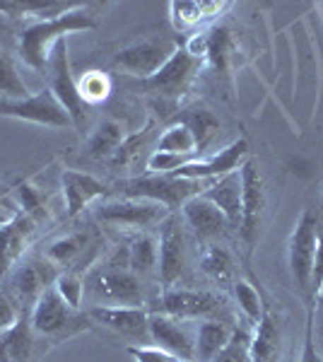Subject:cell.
Returning <instances> with one entry per match:
<instances>
[{
  "label": "cell",
  "mask_w": 323,
  "mask_h": 362,
  "mask_svg": "<svg viewBox=\"0 0 323 362\" xmlns=\"http://www.w3.org/2000/svg\"><path fill=\"white\" fill-rule=\"evenodd\" d=\"M174 51L176 46L164 42V39H145V42H135L121 49L119 54H114L111 63H114V68L133 75V78L148 80L172 58Z\"/></svg>",
  "instance_id": "cell-10"
},
{
  "label": "cell",
  "mask_w": 323,
  "mask_h": 362,
  "mask_svg": "<svg viewBox=\"0 0 323 362\" xmlns=\"http://www.w3.org/2000/svg\"><path fill=\"white\" fill-rule=\"evenodd\" d=\"M10 218H13V215H8V210H5V208H0V223H8Z\"/></svg>",
  "instance_id": "cell-45"
},
{
  "label": "cell",
  "mask_w": 323,
  "mask_h": 362,
  "mask_svg": "<svg viewBox=\"0 0 323 362\" xmlns=\"http://www.w3.org/2000/svg\"><path fill=\"white\" fill-rule=\"evenodd\" d=\"M239 177H242V227H239V235H242L246 247V256H251L256 247L263 208H266V184H263L261 167L254 157H249L239 167Z\"/></svg>",
  "instance_id": "cell-6"
},
{
  "label": "cell",
  "mask_w": 323,
  "mask_h": 362,
  "mask_svg": "<svg viewBox=\"0 0 323 362\" xmlns=\"http://www.w3.org/2000/svg\"><path fill=\"white\" fill-rule=\"evenodd\" d=\"M13 194L17 196V201H20V208L17 210H22L29 220H34L37 225H41L46 218H49V208H46L44 198L37 194V189H34L29 181H20V184L15 186Z\"/></svg>",
  "instance_id": "cell-34"
},
{
  "label": "cell",
  "mask_w": 323,
  "mask_h": 362,
  "mask_svg": "<svg viewBox=\"0 0 323 362\" xmlns=\"http://www.w3.org/2000/svg\"><path fill=\"white\" fill-rule=\"evenodd\" d=\"M54 288H56V293L63 297V302H66L68 307L80 309L82 295H85V283H82V278L78 273H61V276L56 278Z\"/></svg>",
  "instance_id": "cell-37"
},
{
  "label": "cell",
  "mask_w": 323,
  "mask_h": 362,
  "mask_svg": "<svg viewBox=\"0 0 323 362\" xmlns=\"http://www.w3.org/2000/svg\"><path fill=\"white\" fill-rule=\"evenodd\" d=\"M249 157H251L249 140L237 138L229 145H225L222 150H217V153L213 157H208V160H193L181 169H176V172H172V177L193 179V181L220 179V177H227V174H232V172H239V167H242Z\"/></svg>",
  "instance_id": "cell-11"
},
{
  "label": "cell",
  "mask_w": 323,
  "mask_h": 362,
  "mask_svg": "<svg viewBox=\"0 0 323 362\" xmlns=\"http://www.w3.org/2000/svg\"><path fill=\"white\" fill-rule=\"evenodd\" d=\"M321 288H323V230L319 232V249H316L314 276H311V297L319 295Z\"/></svg>",
  "instance_id": "cell-41"
},
{
  "label": "cell",
  "mask_w": 323,
  "mask_h": 362,
  "mask_svg": "<svg viewBox=\"0 0 323 362\" xmlns=\"http://www.w3.org/2000/svg\"><path fill=\"white\" fill-rule=\"evenodd\" d=\"M193 160H201V157H189V155H172V153H162L155 150L148 157V172L150 174H172L176 169H181L184 165H189Z\"/></svg>",
  "instance_id": "cell-38"
},
{
  "label": "cell",
  "mask_w": 323,
  "mask_h": 362,
  "mask_svg": "<svg viewBox=\"0 0 323 362\" xmlns=\"http://www.w3.org/2000/svg\"><path fill=\"white\" fill-rule=\"evenodd\" d=\"M97 27V15L90 13L87 5L80 3L78 8L68 10L66 15L54 17V20H39L22 29L20 42H17V54H20L25 66L37 70V73H44L49 68L51 54H54L58 42H63L70 34L92 32Z\"/></svg>",
  "instance_id": "cell-1"
},
{
  "label": "cell",
  "mask_w": 323,
  "mask_h": 362,
  "mask_svg": "<svg viewBox=\"0 0 323 362\" xmlns=\"http://www.w3.org/2000/svg\"><path fill=\"white\" fill-rule=\"evenodd\" d=\"M210 186V181H193V179H179L172 174H152V177H135L128 181H121V196L123 198H140V201L160 203L174 213L186 201L201 196Z\"/></svg>",
  "instance_id": "cell-3"
},
{
  "label": "cell",
  "mask_w": 323,
  "mask_h": 362,
  "mask_svg": "<svg viewBox=\"0 0 323 362\" xmlns=\"http://www.w3.org/2000/svg\"><path fill=\"white\" fill-rule=\"evenodd\" d=\"M220 309V300L210 293H201V290H186V288H169L162 290V297L157 300L155 314H164L172 319H201L210 317Z\"/></svg>",
  "instance_id": "cell-14"
},
{
  "label": "cell",
  "mask_w": 323,
  "mask_h": 362,
  "mask_svg": "<svg viewBox=\"0 0 323 362\" xmlns=\"http://www.w3.org/2000/svg\"><path fill=\"white\" fill-rule=\"evenodd\" d=\"M87 247L85 232H75V235H66L46 247V259L54 266H68L75 256H80Z\"/></svg>",
  "instance_id": "cell-32"
},
{
  "label": "cell",
  "mask_w": 323,
  "mask_h": 362,
  "mask_svg": "<svg viewBox=\"0 0 323 362\" xmlns=\"http://www.w3.org/2000/svg\"><path fill=\"white\" fill-rule=\"evenodd\" d=\"M150 338L157 348L172 353L181 362L196 360V331H191L186 321L150 314Z\"/></svg>",
  "instance_id": "cell-15"
},
{
  "label": "cell",
  "mask_w": 323,
  "mask_h": 362,
  "mask_svg": "<svg viewBox=\"0 0 323 362\" xmlns=\"http://www.w3.org/2000/svg\"><path fill=\"white\" fill-rule=\"evenodd\" d=\"M95 324L114 331L126 338H145L150 336V314L143 307H114V305H97L87 312Z\"/></svg>",
  "instance_id": "cell-16"
},
{
  "label": "cell",
  "mask_w": 323,
  "mask_h": 362,
  "mask_svg": "<svg viewBox=\"0 0 323 362\" xmlns=\"http://www.w3.org/2000/svg\"><path fill=\"white\" fill-rule=\"evenodd\" d=\"M198 66H201V61L193 58L189 51H186V46H176L172 58H169L152 78L143 80V85H145V90L155 92V95L172 97V99L181 97L186 90H189Z\"/></svg>",
  "instance_id": "cell-12"
},
{
  "label": "cell",
  "mask_w": 323,
  "mask_h": 362,
  "mask_svg": "<svg viewBox=\"0 0 323 362\" xmlns=\"http://www.w3.org/2000/svg\"><path fill=\"white\" fill-rule=\"evenodd\" d=\"M29 321H32L34 334L49 338L51 343H58L63 338L80 334V331H87L92 319L87 314H78V309L68 307L63 302V297L56 293L54 285H51L32 305Z\"/></svg>",
  "instance_id": "cell-4"
},
{
  "label": "cell",
  "mask_w": 323,
  "mask_h": 362,
  "mask_svg": "<svg viewBox=\"0 0 323 362\" xmlns=\"http://www.w3.org/2000/svg\"><path fill=\"white\" fill-rule=\"evenodd\" d=\"M225 8H229V3H172L169 5V13H172V22L179 32H186V29L198 27L201 22L210 20V17H217Z\"/></svg>",
  "instance_id": "cell-25"
},
{
  "label": "cell",
  "mask_w": 323,
  "mask_h": 362,
  "mask_svg": "<svg viewBox=\"0 0 323 362\" xmlns=\"http://www.w3.org/2000/svg\"><path fill=\"white\" fill-rule=\"evenodd\" d=\"M160 264V244L150 235H138L128 244V268L135 276H150Z\"/></svg>",
  "instance_id": "cell-27"
},
{
  "label": "cell",
  "mask_w": 323,
  "mask_h": 362,
  "mask_svg": "<svg viewBox=\"0 0 323 362\" xmlns=\"http://www.w3.org/2000/svg\"><path fill=\"white\" fill-rule=\"evenodd\" d=\"M251 336L254 334L249 331V326H234L229 343L210 362H249Z\"/></svg>",
  "instance_id": "cell-35"
},
{
  "label": "cell",
  "mask_w": 323,
  "mask_h": 362,
  "mask_svg": "<svg viewBox=\"0 0 323 362\" xmlns=\"http://www.w3.org/2000/svg\"><path fill=\"white\" fill-rule=\"evenodd\" d=\"M34 343H37V334H34V329H32L29 314H20V319L8 329L10 360L32 362L34 360Z\"/></svg>",
  "instance_id": "cell-28"
},
{
  "label": "cell",
  "mask_w": 323,
  "mask_h": 362,
  "mask_svg": "<svg viewBox=\"0 0 323 362\" xmlns=\"http://www.w3.org/2000/svg\"><path fill=\"white\" fill-rule=\"evenodd\" d=\"M123 143H126L123 126L114 119H104L102 124L92 131L90 140H87V157L97 162L109 160V157H116Z\"/></svg>",
  "instance_id": "cell-23"
},
{
  "label": "cell",
  "mask_w": 323,
  "mask_h": 362,
  "mask_svg": "<svg viewBox=\"0 0 323 362\" xmlns=\"http://www.w3.org/2000/svg\"><path fill=\"white\" fill-rule=\"evenodd\" d=\"M280 353H283V329H280V319L275 317L273 305L266 300L263 314L251 336L249 362H280Z\"/></svg>",
  "instance_id": "cell-19"
},
{
  "label": "cell",
  "mask_w": 323,
  "mask_h": 362,
  "mask_svg": "<svg viewBox=\"0 0 323 362\" xmlns=\"http://www.w3.org/2000/svg\"><path fill=\"white\" fill-rule=\"evenodd\" d=\"M319 220L311 210H302L297 218L295 230L287 242V266H290V276L295 283L299 297L304 305L314 302L311 297V276H314L316 264V249H319Z\"/></svg>",
  "instance_id": "cell-2"
},
{
  "label": "cell",
  "mask_w": 323,
  "mask_h": 362,
  "mask_svg": "<svg viewBox=\"0 0 323 362\" xmlns=\"http://www.w3.org/2000/svg\"><path fill=\"white\" fill-rule=\"evenodd\" d=\"M319 10H321V13H323V3H321V5H319Z\"/></svg>",
  "instance_id": "cell-46"
},
{
  "label": "cell",
  "mask_w": 323,
  "mask_h": 362,
  "mask_svg": "<svg viewBox=\"0 0 323 362\" xmlns=\"http://www.w3.org/2000/svg\"><path fill=\"white\" fill-rule=\"evenodd\" d=\"M160 227V242H157L160 244V264H157V271H160L162 290H169L184 276L186 242L184 230H181V220L176 215H169Z\"/></svg>",
  "instance_id": "cell-13"
},
{
  "label": "cell",
  "mask_w": 323,
  "mask_h": 362,
  "mask_svg": "<svg viewBox=\"0 0 323 362\" xmlns=\"http://www.w3.org/2000/svg\"><path fill=\"white\" fill-rule=\"evenodd\" d=\"M95 300L114 307H143V285L128 268L104 266L90 276L87 283Z\"/></svg>",
  "instance_id": "cell-7"
},
{
  "label": "cell",
  "mask_w": 323,
  "mask_h": 362,
  "mask_svg": "<svg viewBox=\"0 0 323 362\" xmlns=\"http://www.w3.org/2000/svg\"><path fill=\"white\" fill-rule=\"evenodd\" d=\"M184 126L191 128L193 138H196V145H198V153L203 155V150L210 145L217 133H220V121L213 112H208L205 107H193V109H186L184 114H179V119Z\"/></svg>",
  "instance_id": "cell-26"
},
{
  "label": "cell",
  "mask_w": 323,
  "mask_h": 362,
  "mask_svg": "<svg viewBox=\"0 0 323 362\" xmlns=\"http://www.w3.org/2000/svg\"><path fill=\"white\" fill-rule=\"evenodd\" d=\"M0 362H13L10 360V346H8V329L0 331Z\"/></svg>",
  "instance_id": "cell-43"
},
{
  "label": "cell",
  "mask_w": 323,
  "mask_h": 362,
  "mask_svg": "<svg viewBox=\"0 0 323 362\" xmlns=\"http://www.w3.org/2000/svg\"><path fill=\"white\" fill-rule=\"evenodd\" d=\"M34 232H37V223L17 208L8 223H0V278L8 276L13 266L22 259Z\"/></svg>",
  "instance_id": "cell-17"
},
{
  "label": "cell",
  "mask_w": 323,
  "mask_h": 362,
  "mask_svg": "<svg viewBox=\"0 0 323 362\" xmlns=\"http://www.w3.org/2000/svg\"><path fill=\"white\" fill-rule=\"evenodd\" d=\"M58 273H56V266L51 264L49 259H32L27 264H22L17 271H13V293L20 297L22 302H37L39 295L44 293L46 288L56 283Z\"/></svg>",
  "instance_id": "cell-20"
},
{
  "label": "cell",
  "mask_w": 323,
  "mask_h": 362,
  "mask_svg": "<svg viewBox=\"0 0 323 362\" xmlns=\"http://www.w3.org/2000/svg\"><path fill=\"white\" fill-rule=\"evenodd\" d=\"M17 184H20V181H15V184H3V181H0V201H3V198H8L10 194H13Z\"/></svg>",
  "instance_id": "cell-44"
},
{
  "label": "cell",
  "mask_w": 323,
  "mask_h": 362,
  "mask_svg": "<svg viewBox=\"0 0 323 362\" xmlns=\"http://www.w3.org/2000/svg\"><path fill=\"white\" fill-rule=\"evenodd\" d=\"M234 297H237V305L244 312L246 321H249L251 326H256L263 314V307H266V300L261 297V290H258L254 283H249V280H237V283H234Z\"/></svg>",
  "instance_id": "cell-33"
},
{
  "label": "cell",
  "mask_w": 323,
  "mask_h": 362,
  "mask_svg": "<svg viewBox=\"0 0 323 362\" xmlns=\"http://www.w3.org/2000/svg\"><path fill=\"white\" fill-rule=\"evenodd\" d=\"M201 271L205 273V278L215 280V283H229L234 278V259L232 254L220 247V244H210L205 247L201 256Z\"/></svg>",
  "instance_id": "cell-29"
},
{
  "label": "cell",
  "mask_w": 323,
  "mask_h": 362,
  "mask_svg": "<svg viewBox=\"0 0 323 362\" xmlns=\"http://www.w3.org/2000/svg\"><path fill=\"white\" fill-rule=\"evenodd\" d=\"M157 150L162 153H172V155H189V157H198V145L196 138H193L191 128L184 126L181 121H174L169 128H164V133L160 136V143H157Z\"/></svg>",
  "instance_id": "cell-30"
},
{
  "label": "cell",
  "mask_w": 323,
  "mask_h": 362,
  "mask_svg": "<svg viewBox=\"0 0 323 362\" xmlns=\"http://www.w3.org/2000/svg\"><path fill=\"white\" fill-rule=\"evenodd\" d=\"M97 220L104 225L126 227V230H148L152 225H162L169 218V210L152 201H140V198H121L97 208Z\"/></svg>",
  "instance_id": "cell-9"
},
{
  "label": "cell",
  "mask_w": 323,
  "mask_h": 362,
  "mask_svg": "<svg viewBox=\"0 0 323 362\" xmlns=\"http://www.w3.org/2000/svg\"><path fill=\"white\" fill-rule=\"evenodd\" d=\"M181 213H184L186 225L191 227L193 235L198 239L220 237L229 227L225 213L203 196H196V198H191V201H186L184 206H181Z\"/></svg>",
  "instance_id": "cell-21"
},
{
  "label": "cell",
  "mask_w": 323,
  "mask_h": 362,
  "mask_svg": "<svg viewBox=\"0 0 323 362\" xmlns=\"http://www.w3.org/2000/svg\"><path fill=\"white\" fill-rule=\"evenodd\" d=\"M307 307V321H304V343H302V355H299V362H323L319 346H316L314 338V307L316 302H309Z\"/></svg>",
  "instance_id": "cell-39"
},
{
  "label": "cell",
  "mask_w": 323,
  "mask_h": 362,
  "mask_svg": "<svg viewBox=\"0 0 323 362\" xmlns=\"http://www.w3.org/2000/svg\"><path fill=\"white\" fill-rule=\"evenodd\" d=\"M0 116L29 121V124L46 126V128H75L73 119H70L66 109L58 104V99L54 97V92H51L49 87L27 99H20V102L0 99Z\"/></svg>",
  "instance_id": "cell-8"
},
{
  "label": "cell",
  "mask_w": 323,
  "mask_h": 362,
  "mask_svg": "<svg viewBox=\"0 0 323 362\" xmlns=\"http://www.w3.org/2000/svg\"><path fill=\"white\" fill-rule=\"evenodd\" d=\"M46 70H49V90L54 92V97L58 99V104H61V107L68 112L70 119H73L75 131H85L90 104L82 99L78 80L73 78L66 39L56 44L54 54H51V61H49V68H46Z\"/></svg>",
  "instance_id": "cell-5"
},
{
  "label": "cell",
  "mask_w": 323,
  "mask_h": 362,
  "mask_svg": "<svg viewBox=\"0 0 323 362\" xmlns=\"http://www.w3.org/2000/svg\"><path fill=\"white\" fill-rule=\"evenodd\" d=\"M128 355L135 362H181L172 353L157 348V346H128Z\"/></svg>",
  "instance_id": "cell-40"
},
{
  "label": "cell",
  "mask_w": 323,
  "mask_h": 362,
  "mask_svg": "<svg viewBox=\"0 0 323 362\" xmlns=\"http://www.w3.org/2000/svg\"><path fill=\"white\" fill-rule=\"evenodd\" d=\"M63 186V201H66V218L80 215L85 206L97 201L99 196H107V184L99 181L97 177L78 169H63L61 174Z\"/></svg>",
  "instance_id": "cell-18"
},
{
  "label": "cell",
  "mask_w": 323,
  "mask_h": 362,
  "mask_svg": "<svg viewBox=\"0 0 323 362\" xmlns=\"http://www.w3.org/2000/svg\"><path fill=\"white\" fill-rule=\"evenodd\" d=\"M321 201H323V191H321Z\"/></svg>",
  "instance_id": "cell-47"
},
{
  "label": "cell",
  "mask_w": 323,
  "mask_h": 362,
  "mask_svg": "<svg viewBox=\"0 0 323 362\" xmlns=\"http://www.w3.org/2000/svg\"><path fill=\"white\" fill-rule=\"evenodd\" d=\"M201 196L225 213L229 227H237V230L242 227V177H239V172L210 181V186Z\"/></svg>",
  "instance_id": "cell-22"
},
{
  "label": "cell",
  "mask_w": 323,
  "mask_h": 362,
  "mask_svg": "<svg viewBox=\"0 0 323 362\" xmlns=\"http://www.w3.org/2000/svg\"><path fill=\"white\" fill-rule=\"evenodd\" d=\"M17 319H20V312H17V307L8 300V297L0 295V331L10 329V326H13Z\"/></svg>",
  "instance_id": "cell-42"
},
{
  "label": "cell",
  "mask_w": 323,
  "mask_h": 362,
  "mask_svg": "<svg viewBox=\"0 0 323 362\" xmlns=\"http://www.w3.org/2000/svg\"><path fill=\"white\" fill-rule=\"evenodd\" d=\"M232 326H227L225 321H215L208 319L203 321L196 329V360L193 362H210L220 353L222 348L229 343L232 338Z\"/></svg>",
  "instance_id": "cell-24"
},
{
  "label": "cell",
  "mask_w": 323,
  "mask_h": 362,
  "mask_svg": "<svg viewBox=\"0 0 323 362\" xmlns=\"http://www.w3.org/2000/svg\"><path fill=\"white\" fill-rule=\"evenodd\" d=\"M32 97L22 80V75L17 73L15 61L5 54V49L0 46V99H13V102H20V99Z\"/></svg>",
  "instance_id": "cell-31"
},
{
  "label": "cell",
  "mask_w": 323,
  "mask_h": 362,
  "mask_svg": "<svg viewBox=\"0 0 323 362\" xmlns=\"http://www.w3.org/2000/svg\"><path fill=\"white\" fill-rule=\"evenodd\" d=\"M78 87H80L82 99H85L87 104H99L109 97L111 80L104 73H99V70H90V73H85L78 80Z\"/></svg>",
  "instance_id": "cell-36"
}]
</instances>
